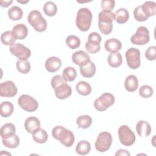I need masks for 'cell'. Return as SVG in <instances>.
I'll return each mask as SVG.
<instances>
[{
    "instance_id": "obj_1",
    "label": "cell",
    "mask_w": 156,
    "mask_h": 156,
    "mask_svg": "<svg viewBox=\"0 0 156 156\" xmlns=\"http://www.w3.org/2000/svg\"><path fill=\"white\" fill-rule=\"evenodd\" d=\"M52 135L67 147L72 146L75 140L73 133L62 126H55L52 130Z\"/></svg>"
},
{
    "instance_id": "obj_2",
    "label": "cell",
    "mask_w": 156,
    "mask_h": 156,
    "mask_svg": "<svg viewBox=\"0 0 156 156\" xmlns=\"http://www.w3.org/2000/svg\"><path fill=\"white\" fill-rule=\"evenodd\" d=\"M114 13L102 10L98 15V27L104 35L110 34L113 29Z\"/></svg>"
},
{
    "instance_id": "obj_3",
    "label": "cell",
    "mask_w": 156,
    "mask_h": 156,
    "mask_svg": "<svg viewBox=\"0 0 156 156\" xmlns=\"http://www.w3.org/2000/svg\"><path fill=\"white\" fill-rule=\"evenodd\" d=\"M93 15L91 11L88 8H81L77 13L76 18V24L77 27L81 31L86 32L91 27Z\"/></svg>"
},
{
    "instance_id": "obj_4",
    "label": "cell",
    "mask_w": 156,
    "mask_h": 156,
    "mask_svg": "<svg viewBox=\"0 0 156 156\" xmlns=\"http://www.w3.org/2000/svg\"><path fill=\"white\" fill-rule=\"evenodd\" d=\"M28 23L37 32H42L47 29V22L43 17L40 12L34 10L31 11L27 16Z\"/></svg>"
},
{
    "instance_id": "obj_5",
    "label": "cell",
    "mask_w": 156,
    "mask_h": 156,
    "mask_svg": "<svg viewBox=\"0 0 156 156\" xmlns=\"http://www.w3.org/2000/svg\"><path fill=\"white\" fill-rule=\"evenodd\" d=\"M120 143L126 146H130L135 141V135L127 125L121 126L118 130Z\"/></svg>"
},
{
    "instance_id": "obj_6",
    "label": "cell",
    "mask_w": 156,
    "mask_h": 156,
    "mask_svg": "<svg viewBox=\"0 0 156 156\" xmlns=\"http://www.w3.org/2000/svg\"><path fill=\"white\" fill-rule=\"evenodd\" d=\"M112 141V136L109 132H102L98 135L95 142V149L99 152H105L110 149Z\"/></svg>"
},
{
    "instance_id": "obj_7",
    "label": "cell",
    "mask_w": 156,
    "mask_h": 156,
    "mask_svg": "<svg viewBox=\"0 0 156 156\" xmlns=\"http://www.w3.org/2000/svg\"><path fill=\"white\" fill-rule=\"evenodd\" d=\"M115 102L114 96L110 93H104L94 101V107L99 112L106 110Z\"/></svg>"
},
{
    "instance_id": "obj_8",
    "label": "cell",
    "mask_w": 156,
    "mask_h": 156,
    "mask_svg": "<svg viewBox=\"0 0 156 156\" xmlns=\"http://www.w3.org/2000/svg\"><path fill=\"white\" fill-rule=\"evenodd\" d=\"M140 51L135 48H130L127 50L125 56L127 64L130 68L136 69L140 66Z\"/></svg>"
},
{
    "instance_id": "obj_9",
    "label": "cell",
    "mask_w": 156,
    "mask_h": 156,
    "mask_svg": "<svg viewBox=\"0 0 156 156\" xmlns=\"http://www.w3.org/2000/svg\"><path fill=\"white\" fill-rule=\"evenodd\" d=\"M150 40L149 32L144 26H140L136 29L135 34L130 38V41L133 44L144 45Z\"/></svg>"
},
{
    "instance_id": "obj_10",
    "label": "cell",
    "mask_w": 156,
    "mask_h": 156,
    "mask_svg": "<svg viewBox=\"0 0 156 156\" xmlns=\"http://www.w3.org/2000/svg\"><path fill=\"white\" fill-rule=\"evenodd\" d=\"M102 40L101 35L96 32H93L88 35V40L85 43V49L88 53L95 54L101 49L100 43Z\"/></svg>"
},
{
    "instance_id": "obj_11",
    "label": "cell",
    "mask_w": 156,
    "mask_h": 156,
    "mask_svg": "<svg viewBox=\"0 0 156 156\" xmlns=\"http://www.w3.org/2000/svg\"><path fill=\"white\" fill-rule=\"evenodd\" d=\"M19 106L28 112H33L38 107V102L28 94H22L18 99Z\"/></svg>"
},
{
    "instance_id": "obj_12",
    "label": "cell",
    "mask_w": 156,
    "mask_h": 156,
    "mask_svg": "<svg viewBox=\"0 0 156 156\" xmlns=\"http://www.w3.org/2000/svg\"><path fill=\"white\" fill-rule=\"evenodd\" d=\"M10 52L19 60H27L31 55L30 50L21 43H15L10 46Z\"/></svg>"
},
{
    "instance_id": "obj_13",
    "label": "cell",
    "mask_w": 156,
    "mask_h": 156,
    "mask_svg": "<svg viewBox=\"0 0 156 156\" xmlns=\"http://www.w3.org/2000/svg\"><path fill=\"white\" fill-rule=\"evenodd\" d=\"M18 92V88L15 83L11 80H7L0 84V96L1 97L12 98Z\"/></svg>"
},
{
    "instance_id": "obj_14",
    "label": "cell",
    "mask_w": 156,
    "mask_h": 156,
    "mask_svg": "<svg viewBox=\"0 0 156 156\" xmlns=\"http://www.w3.org/2000/svg\"><path fill=\"white\" fill-rule=\"evenodd\" d=\"M72 61L76 65L83 66L87 65L90 60V56L83 51H78L74 52L72 55Z\"/></svg>"
},
{
    "instance_id": "obj_15",
    "label": "cell",
    "mask_w": 156,
    "mask_h": 156,
    "mask_svg": "<svg viewBox=\"0 0 156 156\" xmlns=\"http://www.w3.org/2000/svg\"><path fill=\"white\" fill-rule=\"evenodd\" d=\"M54 90L56 98L59 99H65L69 97L72 93L71 87L66 82L58 85Z\"/></svg>"
},
{
    "instance_id": "obj_16",
    "label": "cell",
    "mask_w": 156,
    "mask_h": 156,
    "mask_svg": "<svg viewBox=\"0 0 156 156\" xmlns=\"http://www.w3.org/2000/svg\"><path fill=\"white\" fill-rule=\"evenodd\" d=\"M44 66L48 72L54 73L60 69L62 66V61L57 57H50L46 60Z\"/></svg>"
},
{
    "instance_id": "obj_17",
    "label": "cell",
    "mask_w": 156,
    "mask_h": 156,
    "mask_svg": "<svg viewBox=\"0 0 156 156\" xmlns=\"http://www.w3.org/2000/svg\"><path fill=\"white\" fill-rule=\"evenodd\" d=\"M40 121L35 116H30L27 118L24 122V128L26 130L31 134L40 129Z\"/></svg>"
},
{
    "instance_id": "obj_18",
    "label": "cell",
    "mask_w": 156,
    "mask_h": 156,
    "mask_svg": "<svg viewBox=\"0 0 156 156\" xmlns=\"http://www.w3.org/2000/svg\"><path fill=\"white\" fill-rule=\"evenodd\" d=\"M151 127L146 121H139L136 125V130L138 135L141 137H147L151 133Z\"/></svg>"
},
{
    "instance_id": "obj_19",
    "label": "cell",
    "mask_w": 156,
    "mask_h": 156,
    "mask_svg": "<svg viewBox=\"0 0 156 156\" xmlns=\"http://www.w3.org/2000/svg\"><path fill=\"white\" fill-rule=\"evenodd\" d=\"M12 33L16 40H23L28 34V29L24 24H18L12 29Z\"/></svg>"
},
{
    "instance_id": "obj_20",
    "label": "cell",
    "mask_w": 156,
    "mask_h": 156,
    "mask_svg": "<svg viewBox=\"0 0 156 156\" xmlns=\"http://www.w3.org/2000/svg\"><path fill=\"white\" fill-rule=\"evenodd\" d=\"M104 47L107 51L110 52H118L122 48V44L116 38H110L105 41Z\"/></svg>"
},
{
    "instance_id": "obj_21",
    "label": "cell",
    "mask_w": 156,
    "mask_h": 156,
    "mask_svg": "<svg viewBox=\"0 0 156 156\" xmlns=\"http://www.w3.org/2000/svg\"><path fill=\"white\" fill-rule=\"evenodd\" d=\"M124 87L126 90L129 92L136 91L138 87V80L137 77L133 74L128 76L125 79Z\"/></svg>"
},
{
    "instance_id": "obj_22",
    "label": "cell",
    "mask_w": 156,
    "mask_h": 156,
    "mask_svg": "<svg viewBox=\"0 0 156 156\" xmlns=\"http://www.w3.org/2000/svg\"><path fill=\"white\" fill-rule=\"evenodd\" d=\"M96 68L93 62L90 61L89 63L83 66H80V72L81 75L87 78L93 77L96 73Z\"/></svg>"
},
{
    "instance_id": "obj_23",
    "label": "cell",
    "mask_w": 156,
    "mask_h": 156,
    "mask_svg": "<svg viewBox=\"0 0 156 156\" xmlns=\"http://www.w3.org/2000/svg\"><path fill=\"white\" fill-rule=\"evenodd\" d=\"M129 18V12L124 8H120L114 13V20L119 24H124L126 23Z\"/></svg>"
},
{
    "instance_id": "obj_24",
    "label": "cell",
    "mask_w": 156,
    "mask_h": 156,
    "mask_svg": "<svg viewBox=\"0 0 156 156\" xmlns=\"http://www.w3.org/2000/svg\"><path fill=\"white\" fill-rule=\"evenodd\" d=\"M108 63L110 66L112 68H117L121 66L122 62V58L121 54L118 52H112L108 56Z\"/></svg>"
},
{
    "instance_id": "obj_25",
    "label": "cell",
    "mask_w": 156,
    "mask_h": 156,
    "mask_svg": "<svg viewBox=\"0 0 156 156\" xmlns=\"http://www.w3.org/2000/svg\"><path fill=\"white\" fill-rule=\"evenodd\" d=\"M144 15L147 17L154 16L156 12V4L154 1H146L141 5Z\"/></svg>"
},
{
    "instance_id": "obj_26",
    "label": "cell",
    "mask_w": 156,
    "mask_h": 156,
    "mask_svg": "<svg viewBox=\"0 0 156 156\" xmlns=\"http://www.w3.org/2000/svg\"><path fill=\"white\" fill-rule=\"evenodd\" d=\"M14 107L12 102L9 101L2 102L0 105V114L2 117L7 118L12 115Z\"/></svg>"
},
{
    "instance_id": "obj_27",
    "label": "cell",
    "mask_w": 156,
    "mask_h": 156,
    "mask_svg": "<svg viewBox=\"0 0 156 156\" xmlns=\"http://www.w3.org/2000/svg\"><path fill=\"white\" fill-rule=\"evenodd\" d=\"M16 128L12 123H6L4 124L0 130V135L2 138L11 136L15 134Z\"/></svg>"
},
{
    "instance_id": "obj_28",
    "label": "cell",
    "mask_w": 156,
    "mask_h": 156,
    "mask_svg": "<svg viewBox=\"0 0 156 156\" xmlns=\"http://www.w3.org/2000/svg\"><path fill=\"white\" fill-rule=\"evenodd\" d=\"M20 138L18 135L15 134L11 136L2 138V143L8 148L13 149L17 147L20 144Z\"/></svg>"
},
{
    "instance_id": "obj_29",
    "label": "cell",
    "mask_w": 156,
    "mask_h": 156,
    "mask_svg": "<svg viewBox=\"0 0 156 156\" xmlns=\"http://www.w3.org/2000/svg\"><path fill=\"white\" fill-rule=\"evenodd\" d=\"M32 138L36 143L43 144L47 141L48 135L45 130L40 128L32 133Z\"/></svg>"
},
{
    "instance_id": "obj_30",
    "label": "cell",
    "mask_w": 156,
    "mask_h": 156,
    "mask_svg": "<svg viewBox=\"0 0 156 156\" xmlns=\"http://www.w3.org/2000/svg\"><path fill=\"white\" fill-rule=\"evenodd\" d=\"M77 93L82 96H88L91 92V87L90 83L85 81L79 82L76 86Z\"/></svg>"
},
{
    "instance_id": "obj_31",
    "label": "cell",
    "mask_w": 156,
    "mask_h": 156,
    "mask_svg": "<svg viewBox=\"0 0 156 156\" xmlns=\"http://www.w3.org/2000/svg\"><path fill=\"white\" fill-rule=\"evenodd\" d=\"M91 150V145L89 142L85 140L80 141L76 145V151L81 155H85L88 154Z\"/></svg>"
},
{
    "instance_id": "obj_32",
    "label": "cell",
    "mask_w": 156,
    "mask_h": 156,
    "mask_svg": "<svg viewBox=\"0 0 156 156\" xmlns=\"http://www.w3.org/2000/svg\"><path fill=\"white\" fill-rule=\"evenodd\" d=\"M8 16L13 21H18L21 20L23 17V10L18 6L15 5L10 8L8 10Z\"/></svg>"
},
{
    "instance_id": "obj_33",
    "label": "cell",
    "mask_w": 156,
    "mask_h": 156,
    "mask_svg": "<svg viewBox=\"0 0 156 156\" xmlns=\"http://www.w3.org/2000/svg\"><path fill=\"white\" fill-rule=\"evenodd\" d=\"M16 38H15L12 31L7 30L4 32L1 35V42L6 46H12L15 44L16 41Z\"/></svg>"
},
{
    "instance_id": "obj_34",
    "label": "cell",
    "mask_w": 156,
    "mask_h": 156,
    "mask_svg": "<svg viewBox=\"0 0 156 156\" xmlns=\"http://www.w3.org/2000/svg\"><path fill=\"white\" fill-rule=\"evenodd\" d=\"M76 123L79 128L83 129L88 128L92 123V118L90 116L87 115H81L77 118Z\"/></svg>"
},
{
    "instance_id": "obj_35",
    "label": "cell",
    "mask_w": 156,
    "mask_h": 156,
    "mask_svg": "<svg viewBox=\"0 0 156 156\" xmlns=\"http://www.w3.org/2000/svg\"><path fill=\"white\" fill-rule=\"evenodd\" d=\"M62 76L66 82H72L76 78L77 71L75 68L68 66L63 69Z\"/></svg>"
},
{
    "instance_id": "obj_36",
    "label": "cell",
    "mask_w": 156,
    "mask_h": 156,
    "mask_svg": "<svg viewBox=\"0 0 156 156\" xmlns=\"http://www.w3.org/2000/svg\"><path fill=\"white\" fill-rule=\"evenodd\" d=\"M43 10L45 15L49 16L55 15L57 12V7L56 4L52 1H47L43 5Z\"/></svg>"
},
{
    "instance_id": "obj_37",
    "label": "cell",
    "mask_w": 156,
    "mask_h": 156,
    "mask_svg": "<svg viewBox=\"0 0 156 156\" xmlns=\"http://www.w3.org/2000/svg\"><path fill=\"white\" fill-rule=\"evenodd\" d=\"M16 67L17 70L24 74H27L30 71V64L27 60H18L16 63Z\"/></svg>"
},
{
    "instance_id": "obj_38",
    "label": "cell",
    "mask_w": 156,
    "mask_h": 156,
    "mask_svg": "<svg viewBox=\"0 0 156 156\" xmlns=\"http://www.w3.org/2000/svg\"><path fill=\"white\" fill-rule=\"evenodd\" d=\"M66 45L72 49L78 48L80 45V40L79 38L76 35H69L66 38Z\"/></svg>"
},
{
    "instance_id": "obj_39",
    "label": "cell",
    "mask_w": 156,
    "mask_h": 156,
    "mask_svg": "<svg viewBox=\"0 0 156 156\" xmlns=\"http://www.w3.org/2000/svg\"><path fill=\"white\" fill-rule=\"evenodd\" d=\"M152 88L148 85H144L139 89V94L143 98H149L153 94Z\"/></svg>"
},
{
    "instance_id": "obj_40",
    "label": "cell",
    "mask_w": 156,
    "mask_h": 156,
    "mask_svg": "<svg viewBox=\"0 0 156 156\" xmlns=\"http://www.w3.org/2000/svg\"><path fill=\"white\" fill-rule=\"evenodd\" d=\"M133 16L136 21L140 22L145 21L148 19V18L143 13L141 5H139L135 8V9L133 10Z\"/></svg>"
},
{
    "instance_id": "obj_41",
    "label": "cell",
    "mask_w": 156,
    "mask_h": 156,
    "mask_svg": "<svg viewBox=\"0 0 156 156\" xmlns=\"http://www.w3.org/2000/svg\"><path fill=\"white\" fill-rule=\"evenodd\" d=\"M115 5V1L114 0H102L101 1V7L104 11L112 12Z\"/></svg>"
},
{
    "instance_id": "obj_42",
    "label": "cell",
    "mask_w": 156,
    "mask_h": 156,
    "mask_svg": "<svg viewBox=\"0 0 156 156\" xmlns=\"http://www.w3.org/2000/svg\"><path fill=\"white\" fill-rule=\"evenodd\" d=\"M145 57L148 60H154L156 58V46H149L145 52Z\"/></svg>"
},
{
    "instance_id": "obj_43",
    "label": "cell",
    "mask_w": 156,
    "mask_h": 156,
    "mask_svg": "<svg viewBox=\"0 0 156 156\" xmlns=\"http://www.w3.org/2000/svg\"><path fill=\"white\" fill-rule=\"evenodd\" d=\"M65 82H66L63 79V78L62 77V76L55 75L54 77H52V78L51 79V86H52V88L54 89L58 85H59L63 83H65Z\"/></svg>"
},
{
    "instance_id": "obj_44",
    "label": "cell",
    "mask_w": 156,
    "mask_h": 156,
    "mask_svg": "<svg viewBox=\"0 0 156 156\" xmlns=\"http://www.w3.org/2000/svg\"><path fill=\"white\" fill-rule=\"evenodd\" d=\"M130 153L126 149H119L117 151V152L115 153V155H126V156H130Z\"/></svg>"
},
{
    "instance_id": "obj_45",
    "label": "cell",
    "mask_w": 156,
    "mask_h": 156,
    "mask_svg": "<svg viewBox=\"0 0 156 156\" xmlns=\"http://www.w3.org/2000/svg\"><path fill=\"white\" fill-rule=\"evenodd\" d=\"M13 1H0V4L2 7H8L12 3Z\"/></svg>"
},
{
    "instance_id": "obj_46",
    "label": "cell",
    "mask_w": 156,
    "mask_h": 156,
    "mask_svg": "<svg viewBox=\"0 0 156 156\" xmlns=\"http://www.w3.org/2000/svg\"><path fill=\"white\" fill-rule=\"evenodd\" d=\"M17 2H20V3H27V2H28L29 1H26V2H22V1H17Z\"/></svg>"
}]
</instances>
